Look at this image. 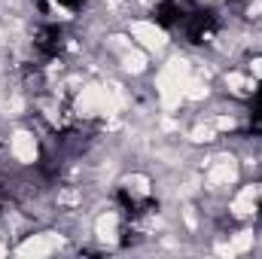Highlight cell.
I'll use <instances>...</instances> for the list:
<instances>
[{
	"instance_id": "cell-1",
	"label": "cell",
	"mask_w": 262,
	"mask_h": 259,
	"mask_svg": "<svg viewBox=\"0 0 262 259\" xmlns=\"http://www.w3.org/2000/svg\"><path fill=\"white\" fill-rule=\"evenodd\" d=\"M189 79V61L183 58V55H174L168 64L162 67V73L156 76V89H159V101H162V107L171 113V110H177L180 107V101H186L183 98V82Z\"/></svg>"
},
{
	"instance_id": "cell-2",
	"label": "cell",
	"mask_w": 262,
	"mask_h": 259,
	"mask_svg": "<svg viewBox=\"0 0 262 259\" xmlns=\"http://www.w3.org/2000/svg\"><path fill=\"white\" fill-rule=\"evenodd\" d=\"M131 37L146 49V52H162L168 46V34L162 28H156L152 21H131Z\"/></svg>"
},
{
	"instance_id": "cell-3",
	"label": "cell",
	"mask_w": 262,
	"mask_h": 259,
	"mask_svg": "<svg viewBox=\"0 0 262 259\" xmlns=\"http://www.w3.org/2000/svg\"><path fill=\"white\" fill-rule=\"evenodd\" d=\"M104 85H98V82H89V85H82V92L76 95V113L79 116H98L101 113V107H104Z\"/></svg>"
},
{
	"instance_id": "cell-4",
	"label": "cell",
	"mask_w": 262,
	"mask_h": 259,
	"mask_svg": "<svg viewBox=\"0 0 262 259\" xmlns=\"http://www.w3.org/2000/svg\"><path fill=\"white\" fill-rule=\"evenodd\" d=\"M238 180V162L235 156H216L210 162V171H207V183L210 186H229Z\"/></svg>"
},
{
	"instance_id": "cell-5",
	"label": "cell",
	"mask_w": 262,
	"mask_h": 259,
	"mask_svg": "<svg viewBox=\"0 0 262 259\" xmlns=\"http://www.w3.org/2000/svg\"><path fill=\"white\" fill-rule=\"evenodd\" d=\"M9 149H12V159L18 165H34L37 162V137L31 131H15L9 137Z\"/></svg>"
},
{
	"instance_id": "cell-6",
	"label": "cell",
	"mask_w": 262,
	"mask_h": 259,
	"mask_svg": "<svg viewBox=\"0 0 262 259\" xmlns=\"http://www.w3.org/2000/svg\"><path fill=\"white\" fill-rule=\"evenodd\" d=\"M55 250V238H49V235H31L25 244H18V256L31 259V256H49Z\"/></svg>"
},
{
	"instance_id": "cell-7",
	"label": "cell",
	"mask_w": 262,
	"mask_h": 259,
	"mask_svg": "<svg viewBox=\"0 0 262 259\" xmlns=\"http://www.w3.org/2000/svg\"><path fill=\"white\" fill-rule=\"evenodd\" d=\"M116 229H119V217L113 213V210H107V213H101L98 217V223H95V235L104 241V244H116Z\"/></svg>"
},
{
	"instance_id": "cell-8",
	"label": "cell",
	"mask_w": 262,
	"mask_h": 259,
	"mask_svg": "<svg viewBox=\"0 0 262 259\" xmlns=\"http://www.w3.org/2000/svg\"><path fill=\"white\" fill-rule=\"evenodd\" d=\"M256 192H259V189L244 186L241 192L232 198V213H235V217H250V213L256 210Z\"/></svg>"
},
{
	"instance_id": "cell-9",
	"label": "cell",
	"mask_w": 262,
	"mask_h": 259,
	"mask_svg": "<svg viewBox=\"0 0 262 259\" xmlns=\"http://www.w3.org/2000/svg\"><path fill=\"white\" fill-rule=\"evenodd\" d=\"M146 64H149L146 52H140V49H134V46H131L128 52L122 55V70H125V73H131V76L143 73V70H146Z\"/></svg>"
},
{
	"instance_id": "cell-10",
	"label": "cell",
	"mask_w": 262,
	"mask_h": 259,
	"mask_svg": "<svg viewBox=\"0 0 262 259\" xmlns=\"http://www.w3.org/2000/svg\"><path fill=\"white\" fill-rule=\"evenodd\" d=\"M207 92H210V89H207V82H204V79L189 76V79L183 82V98H186V101H204V98H207Z\"/></svg>"
},
{
	"instance_id": "cell-11",
	"label": "cell",
	"mask_w": 262,
	"mask_h": 259,
	"mask_svg": "<svg viewBox=\"0 0 262 259\" xmlns=\"http://www.w3.org/2000/svg\"><path fill=\"white\" fill-rule=\"evenodd\" d=\"M226 85L235 92V95H244V92H253L256 89V76L253 79H247V76H241V73H226Z\"/></svg>"
},
{
	"instance_id": "cell-12",
	"label": "cell",
	"mask_w": 262,
	"mask_h": 259,
	"mask_svg": "<svg viewBox=\"0 0 262 259\" xmlns=\"http://www.w3.org/2000/svg\"><path fill=\"white\" fill-rule=\"evenodd\" d=\"M213 137H216V125H195V128L189 131L192 143H210Z\"/></svg>"
},
{
	"instance_id": "cell-13",
	"label": "cell",
	"mask_w": 262,
	"mask_h": 259,
	"mask_svg": "<svg viewBox=\"0 0 262 259\" xmlns=\"http://www.w3.org/2000/svg\"><path fill=\"white\" fill-rule=\"evenodd\" d=\"M253 247V232H238L235 238H232V250L235 253H244V250H250Z\"/></svg>"
},
{
	"instance_id": "cell-14",
	"label": "cell",
	"mask_w": 262,
	"mask_h": 259,
	"mask_svg": "<svg viewBox=\"0 0 262 259\" xmlns=\"http://www.w3.org/2000/svg\"><path fill=\"white\" fill-rule=\"evenodd\" d=\"M110 49H116L119 55H125V52L131 49V40H128V37H119V34H116V37H110Z\"/></svg>"
},
{
	"instance_id": "cell-15",
	"label": "cell",
	"mask_w": 262,
	"mask_h": 259,
	"mask_svg": "<svg viewBox=\"0 0 262 259\" xmlns=\"http://www.w3.org/2000/svg\"><path fill=\"white\" fill-rule=\"evenodd\" d=\"M128 186L134 189V192H149V180H146V177H140V174L128 177Z\"/></svg>"
},
{
	"instance_id": "cell-16",
	"label": "cell",
	"mask_w": 262,
	"mask_h": 259,
	"mask_svg": "<svg viewBox=\"0 0 262 259\" xmlns=\"http://www.w3.org/2000/svg\"><path fill=\"white\" fill-rule=\"evenodd\" d=\"M232 128H235V119H229V116L216 119V131H232Z\"/></svg>"
},
{
	"instance_id": "cell-17",
	"label": "cell",
	"mask_w": 262,
	"mask_h": 259,
	"mask_svg": "<svg viewBox=\"0 0 262 259\" xmlns=\"http://www.w3.org/2000/svg\"><path fill=\"white\" fill-rule=\"evenodd\" d=\"M21 107H25V104H21V98H12V101L6 104V110H9V116H18V113H21Z\"/></svg>"
},
{
	"instance_id": "cell-18",
	"label": "cell",
	"mask_w": 262,
	"mask_h": 259,
	"mask_svg": "<svg viewBox=\"0 0 262 259\" xmlns=\"http://www.w3.org/2000/svg\"><path fill=\"white\" fill-rule=\"evenodd\" d=\"M250 73H253L256 79H262V58H253V61H250Z\"/></svg>"
},
{
	"instance_id": "cell-19",
	"label": "cell",
	"mask_w": 262,
	"mask_h": 259,
	"mask_svg": "<svg viewBox=\"0 0 262 259\" xmlns=\"http://www.w3.org/2000/svg\"><path fill=\"white\" fill-rule=\"evenodd\" d=\"M183 217H186V226L195 229V213H192V207H183Z\"/></svg>"
},
{
	"instance_id": "cell-20",
	"label": "cell",
	"mask_w": 262,
	"mask_h": 259,
	"mask_svg": "<svg viewBox=\"0 0 262 259\" xmlns=\"http://www.w3.org/2000/svg\"><path fill=\"white\" fill-rule=\"evenodd\" d=\"M3 253H6V247H0V256H3Z\"/></svg>"
}]
</instances>
